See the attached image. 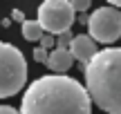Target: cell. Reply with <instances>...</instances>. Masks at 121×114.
<instances>
[{
  "label": "cell",
  "instance_id": "cell-1",
  "mask_svg": "<svg viewBox=\"0 0 121 114\" xmlns=\"http://www.w3.org/2000/svg\"><path fill=\"white\" fill-rule=\"evenodd\" d=\"M20 114H92L87 90L72 76H40L22 94Z\"/></svg>",
  "mask_w": 121,
  "mask_h": 114
},
{
  "label": "cell",
  "instance_id": "cell-2",
  "mask_svg": "<svg viewBox=\"0 0 121 114\" xmlns=\"http://www.w3.org/2000/svg\"><path fill=\"white\" fill-rule=\"evenodd\" d=\"M90 101L108 114H121V47H105L85 65Z\"/></svg>",
  "mask_w": 121,
  "mask_h": 114
},
{
  "label": "cell",
  "instance_id": "cell-3",
  "mask_svg": "<svg viewBox=\"0 0 121 114\" xmlns=\"http://www.w3.org/2000/svg\"><path fill=\"white\" fill-rule=\"evenodd\" d=\"M27 83V61L11 43L0 40V98L18 94Z\"/></svg>",
  "mask_w": 121,
  "mask_h": 114
},
{
  "label": "cell",
  "instance_id": "cell-4",
  "mask_svg": "<svg viewBox=\"0 0 121 114\" xmlns=\"http://www.w3.org/2000/svg\"><path fill=\"white\" fill-rule=\"evenodd\" d=\"M87 36L94 43L112 45L121 38V9H114L110 4L99 7L87 18Z\"/></svg>",
  "mask_w": 121,
  "mask_h": 114
},
{
  "label": "cell",
  "instance_id": "cell-5",
  "mask_svg": "<svg viewBox=\"0 0 121 114\" xmlns=\"http://www.w3.org/2000/svg\"><path fill=\"white\" fill-rule=\"evenodd\" d=\"M38 25L43 27L45 34H65L69 31V27L76 20V13H74L72 4L67 0H47L38 7Z\"/></svg>",
  "mask_w": 121,
  "mask_h": 114
},
{
  "label": "cell",
  "instance_id": "cell-6",
  "mask_svg": "<svg viewBox=\"0 0 121 114\" xmlns=\"http://www.w3.org/2000/svg\"><path fill=\"white\" fill-rule=\"evenodd\" d=\"M96 52H99V49H96V43L87 34H78V36H74V38H72L69 54H72V58H74V61H78L81 65H87V63L94 58Z\"/></svg>",
  "mask_w": 121,
  "mask_h": 114
},
{
  "label": "cell",
  "instance_id": "cell-7",
  "mask_svg": "<svg viewBox=\"0 0 121 114\" xmlns=\"http://www.w3.org/2000/svg\"><path fill=\"white\" fill-rule=\"evenodd\" d=\"M72 63H74V58H72V54H69V49H54V52H49L45 65L56 76H65V72L72 67Z\"/></svg>",
  "mask_w": 121,
  "mask_h": 114
},
{
  "label": "cell",
  "instance_id": "cell-8",
  "mask_svg": "<svg viewBox=\"0 0 121 114\" xmlns=\"http://www.w3.org/2000/svg\"><path fill=\"white\" fill-rule=\"evenodd\" d=\"M43 27L38 25V20H25L22 22V38L29 40V43H34V40H40L43 38Z\"/></svg>",
  "mask_w": 121,
  "mask_h": 114
},
{
  "label": "cell",
  "instance_id": "cell-9",
  "mask_svg": "<svg viewBox=\"0 0 121 114\" xmlns=\"http://www.w3.org/2000/svg\"><path fill=\"white\" fill-rule=\"evenodd\" d=\"M72 38H74V36L69 34V31H65V34L56 36V49H69V45H72Z\"/></svg>",
  "mask_w": 121,
  "mask_h": 114
},
{
  "label": "cell",
  "instance_id": "cell-10",
  "mask_svg": "<svg viewBox=\"0 0 121 114\" xmlns=\"http://www.w3.org/2000/svg\"><path fill=\"white\" fill-rule=\"evenodd\" d=\"M40 43V49H52V47H56V36H52V34H43V38L38 40Z\"/></svg>",
  "mask_w": 121,
  "mask_h": 114
},
{
  "label": "cell",
  "instance_id": "cell-11",
  "mask_svg": "<svg viewBox=\"0 0 121 114\" xmlns=\"http://www.w3.org/2000/svg\"><path fill=\"white\" fill-rule=\"evenodd\" d=\"M72 9H74V13L76 11H87L90 9V0H72Z\"/></svg>",
  "mask_w": 121,
  "mask_h": 114
},
{
  "label": "cell",
  "instance_id": "cell-12",
  "mask_svg": "<svg viewBox=\"0 0 121 114\" xmlns=\"http://www.w3.org/2000/svg\"><path fill=\"white\" fill-rule=\"evenodd\" d=\"M47 56H49V52H45V49H40V47L34 49V61L36 63H47Z\"/></svg>",
  "mask_w": 121,
  "mask_h": 114
},
{
  "label": "cell",
  "instance_id": "cell-13",
  "mask_svg": "<svg viewBox=\"0 0 121 114\" xmlns=\"http://www.w3.org/2000/svg\"><path fill=\"white\" fill-rule=\"evenodd\" d=\"M11 20H16V22H20V25H22L27 18L22 16V11H20V9H13V11H11Z\"/></svg>",
  "mask_w": 121,
  "mask_h": 114
},
{
  "label": "cell",
  "instance_id": "cell-14",
  "mask_svg": "<svg viewBox=\"0 0 121 114\" xmlns=\"http://www.w3.org/2000/svg\"><path fill=\"white\" fill-rule=\"evenodd\" d=\"M0 114H20L16 107H9V105H0Z\"/></svg>",
  "mask_w": 121,
  "mask_h": 114
},
{
  "label": "cell",
  "instance_id": "cell-15",
  "mask_svg": "<svg viewBox=\"0 0 121 114\" xmlns=\"http://www.w3.org/2000/svg\"><path fill=\"white\" fill-rule=\"evenodd\" d=\"M110 7H114V9H121V0H112V2H110Z\"/></svg>",
  "mask_w": 121,
  "mask_h": 114
}]
</instances>
